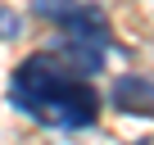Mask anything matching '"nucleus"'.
I'll return each mask as SVG.
<instances>
[{
	"label": "nucleus",
	"instance_id": "nucleus-1",
	"mask_svg": "<svg viewBox=\"0 0 154 145\" xmlns=\"http://www.w3.org/2000/svg\"><path fill=\"white\" fill-rule=\"evenodd\" d=\"M9 104L23 118L59 131H82V127H95L100 118V95L91 77H82L72 63H63L50 50L27 54L9 72Z\"/></svg>",
	"mask_w": 154,
	"mask_h": 145
},
{
	"label": "nucleus",
	"instance_id": "nucleus-2",
	"mask_svg": "<svg viewBox=\"0 0 154 145\" xmlns=\"http://www.w3.org/2000/svg\"><path fill=\"white\" fill-rule=\"evenodd\" d=\"M109 100L122 113L154 118V77H145V72H122V77L113 82V91H109Z\"/></svg>",
	"mask_w": 154,
	"mask_h": 145
},
{
	"label": "nucleus",
	"instance_id": "nucleus-3",
	"mask_svg": "<svg viewBox=\"0 0 154 145\" xmlns=\"http://www.w3.org/2000/svg\"><path fill=\"white\" fill-rule=\"evenodd\" d=\"M77 5H82V0H32V9H36L41 18H50L54 27H63V23L77 14Z\"/></svg>",
	"mask_w": 154,
	"mask_h": 145
},
{
	"label": "nucleus",
	"instance_id": "nucleus-4",
	"mask_svg": "<svg viewBox=\"0 0 154 145\" xmlns=\"http://www.w3.org/2000/svg\"><path fill=\"white\" fill-rule=\"evenodd\" d=\"M9 36H18V14L14 9H0V41H9Z\"/></svg>",
	"mask_w": 154,
	"mask_h": 145
}]
</instances>
